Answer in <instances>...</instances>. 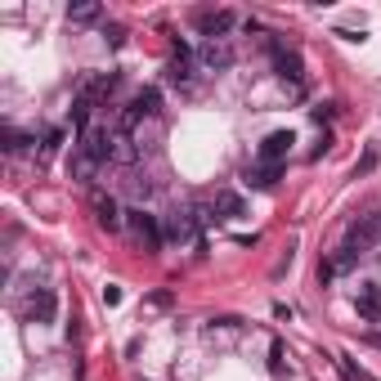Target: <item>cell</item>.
Masks as SVG:
<instances>
[{
	"label": "cell",
	"instance_id": "6da1fadb",
	"mask_svg": "<svg viewBox=\"0 0 381 381\" xmlns=\"http://www.w3.org/2000/svg\"><path fill=\"white\" fill-rule=\"evenodd\" d=\"M126 229L139 238V247H144V251H161V242H166V229H161V215L144 211V206H130V211H126Z\"/></svg>",
	"mask_w": 381,
	"mask_h": 381
},
{
	"label": "cell",
	"instance_id": "7a4b0ae2",
	"mask_svg": "<svg viewBox=\"0 0 381 381\" xmlns=\"http://www.w3.org/2000/svg\"><path fill=\"white\" fill-rule=\"evenodd\" d=\"M76 152H81L85 161H94V166H103V161L117 157V135H112L108 126H90L85 135H76Z\"/></svg>",
	"mask_w": 381,
	"mask_h": 381
},
{
	"label": "cell",
	"instance_id": "3957f363",
	"mask_svg": "<svg viewBox=\"0 0 381 381\" xmlns=\"http://www.w3.org/2000/svg\"><path fill=\"white\" fill-rule=\"evenodd\" d=\"M269 54H274V76H278V81H287L292 90H301V81H305L301 54H296V50H283L278 41H269Z\"/></svg>",
	"mask_w": 381,
	"mask_h": 381
},
{
	"label": "cell",
	"instance_id": "277c9868",
	"mask_svg": "<svg viewBox=\"0 0 381 381\" xmlns=\"http://www.w3.org/2000/svg\"><path fill=\"white\" fill-rule=\"evenodd\" d=\"M23 314L32 323H54V314H59V296H54V287H36L32 296H27Z\"/></svg>",
	"mask_w": 381,
	"mask_h": 381
},
{
	"label": "cell",
	"instance_id": "5b68a950",
	"mask_svg": "<svg viewBox=\"0 0 381 381\" xmlns=\"http://www.w3.org/2000/svg\"><path fill=\"white\" fill-rule=\"evenodd\" d=\"M197 32L206 36V41H220V36H229V27H233V14L229 9H197Z\"/></svg>",
	"mask_w": 381,
	"mask_h": 381
},
{
	"label": "cell",
	"instance_id": "8992f818",
	"mask_svg": "<svg viewBox=\"0 0 381 381\" xmlns=\"http://www.w3.org/2000/svg\"><path fill=\"white\" fill-rule=\"evenodd\" d=\"M94 220H99V229L117 233V229L126 224V211H121V202L112 193H99V197H94Z\"/></svg>",
	"mask_w": 381,
	"mask_h": 381
},
{
	"label": "cell",
	"instance_id": "52a82bcc",
	"mask_svg": "<svg viewBox=\"0 0 381 381\" xmlns=\"http://www.w3.org/2000/svg\"><path fill=\"white\" fill-rule=\"evenodd\" d=\"M292 144H296V135H292V130H269V135L260 139V161H283L292 152Z\"/></svg>",
	"mask_w": 381,
	"mask_h": 381
},
{
	"label": "cell",
	"instance_id": "ba28073f",
	"mask_svg": "<svg viewBox=\"0 0 381 381\" xmlns=\"http://www.w3.org/2000/svg\"><path fill=\"white\" fill-rule=\"evenodd\" d=\"M355 310H359V319H364V323H377L381 319V283H359Z\"/></svg>",
	"mask_w": 381,
	"mask_h": 381
},
{
	"label": "cell",
	"instance_id": "9c48e42d",
	"mask_svg": "<svg viewBox=\"0 0 381 381\" xmlns=\"http://www.w3.org/2000/svg\"><path fill=\"white\" fill-rule=\"evenodd\" d=\"M161 229H166L170 242H188V238L197 233V220H193V206L188 211H170L166 220H161Z\"/></svg>",
	"mask_w": 381,
	"mask_h": 381
},
{
	"label": "cell",
	"instance_id": "30bf717a",
	"mask_svg": "<svg viewBox=\"0 0 381 381\" xmlns=\"http://www.w3.org/2000/svg\"><path fill=\"white\" fill-rule=\"evenodd\" d=\"M377 233H381V224H377V215H364V220H355L350 224V233H346V242L355 247V251H368V247L377 242Z\"/></svg>",
	"mask_w": 381,
	"mask_h": 381
},
{
	"label": "cell",
	"instance_id": "8fae6325",
	"mask_svg": "<svg viewBox=\"0 0 381 381\" xmlns=\"http://www.w3.org/2000/svg\"><path fill=\"white\" fill-rule=\"evenodd\" d=\"M283 179V161H265V166H247L242 184L247 188H274Z\"/></svg>",
	"mask_w": 381,
	"mask_h": 381
},
{
	"label": "cell",
	"instance_id": "7c38bea8",
	"mask_svg": "<svg viewBox=\"0 0 381 381\" xmlns=\"http://www.w3.org/2000/svg\"><path fill=\"white\" fill-rule=\"evenodd\" d=\"M157 112H161V90H157V85H144V90L135 94V103H130L126 117L139 121V117H157Z\"/></svg>",
	"mask_w": 381,
	"mask_h": 381
},
{
	"label": "cell",
	"instance_id": "4fadbf2b",
	"mask_svg": "<svg viewBox=\"0 0 381 381\" xmlns=\"http://www.w3.org/2000/svg\"><path fill=\"white\" fill-rule=\"evenodd\" d=\"M197 63H202L206 72H224L229 63H233V54H229V50H224L220 41H206L202 50H197Z\"/></svg>",
	"mask_w": 381,
	"mask_h": 381
},
{
	"label": "cell",
	"instance_id": "5bb4252c",
	"mask_svg": "<svg viewBox=\"0 0 381 381\" xmlns=\"http://www.w3.org/2000/svg\"><path fill=\"white\" fill-rule=\"evenodd\" d=\"M215 211H220V215H242L247 202L233 193V188H220V193H215Z\"/></svg>",
	"mask_w": 381,
	"mask_h": 381
},
{
	"label": "cell",
	"instance_id": "9a60e30c",
	"mask_svg": "<svg viewBox=\"0 0 381 381\" xmlns=\"http://www.w3.org/2000/svg\"><path fill=\"white\" fill-rule=\"evenodd\" d=\"M166 81H170V85H179V90H188V85H193V63H175V59H170Z\"/></svg>",
	"mask_w": 381,
	"mask_h": 381
},
{
	"label": "cell",
	"instance_id": "2e32d148",
	"mask_svg": "<svg viewBox=\"0 0 381 381\" xmlns=\"http://www.w3.org/2000/svg\"><path fill=\"white\" fill-rule=\"evenodd\" d=\"M68 175L76 179V184H90V175H94V161H85L81 152H72V157H68Z\"/></svg>",
	"mask_w": 381,
	"mask_h": 381
},
{
	"label": "cell",
	"instance_id": "e0dca14e",
	"mask_svg": "<svg viewBox=\"0 0 381 381\" xmlns=\"http://www.w3.org/2000/svg\"><path fill=\"white\" fill-rule=\"evenodd\" d=\"M193 220H197V229H211V224H220L224 215L215 211V202H193Z\"/></svg>",
	"mask_w": 381,
	"mask_h": 381
},
{
	"label": "cell",
	"instance_id": "ac0fdd59",
	"mask_svg": "<svg viewBox=\"0 0 381 381\" xmlns=\"http://www.w3.org/2000/svg\"><path fill=\"white\" fill-rule=\"evenodd\" d=\"M359 256H364V251H355V247H337V256H332V260H337V274H346V269H355V265H359Z\"/></svg>",
	"mask_w": 381,
	"mask_h": 381
},
{
	"label": "cell",
	"instance_id": "d6986e66",
	"mask_svg": "<svg viewBox=\"0 0 381 381\" xmlns=\"http://www.w3.org/2000/svg\"><path fill=\"white\" fill-rule=\"evenodd\" d=\"M170 59L175 63H193V45H188L184 36H170Z\"/></svg>",
	"mask_w": 381,
	"mask_h": 381
},
{
	"label": "cell",
	"instance_id": "ffe728a7",
	"mask_svg": "<svg viewBox=\"0 0 381 381\" xmlns=\"http://www.w3.org/2000/svg\"><path fill=\"white\" fill-rule=\"evenodd\" d=\"M99 36H103V45H112V50H117V45L126 41V27H121V23H103Z\"/></svg>",
	"mask_w": 381,
	"mask_h": 381
},
{
	"label": "cell",
	"instance_id": "44dd1931",
	"mask_svg": "<svg viewBox=\"0 0 381 381\" xmlns=\"http://www.w3.org/2000/svg\"><path fill=\"white\" fill-rule=\"evenodd\" d=\"M269 368H274V373H283V368H287V346H283L278 337L269 341Z\"/></svg>",
	"mask_w": 381,
	"mask_h": 381
},
{
	"label": "cell",
	"instance_id": "7402d4cb",
	"mask_svg": "<svg viewBox=\"0 0 381 381\" xmlns=\"http://www.w3.org/2000/svg\"><path fill=\"white\" fill-rule=\"evenodd\" d=\"M99 14H103L99 5H72V9H68V18H72V23H94Z\"/></svg>",
	"mask_w": 381,
	"mask_h": 381
},
{
	"label": "cell",
	"instance_id": "603a6c76",
	"mask_svg": "<svg viewBox=\"0 0 381 381\" xmlns=\"http://www.w3.org/2000/svg\"><path fill=\"white\" fill-rule=\"evenodd\" d=\"M27 144H32V139H27L23 130H14V126L5 130V152H18V148H27Z\"/></svg>",
	"mask_w": 381,
	"mask_h": 381
},
{
	"label": "cell",
	"instance_id": "cb8c5ba5",
	"mask_svg": "<svg viewBox=\"0 0 381 381\" xmlns=\"http://www.w3.org/2000/svg\"><path fill=\"white\" fill-rule=\"evenodd\" d=\"M310 117L323 126V121H332V117H337V103H319V108H310Z\"/></svg>",
	"mask_w": 381,
	"mask_h": 381
},
{
	"label": "cell",
	"instance_id": "d4e9b609",
	"mask_svg": "<svg viewBox=\"0 0 381 381\" xmlns=\"http://www.w3.org/2000/svg\"><path fill=\"white\" fill-rule=\"evenodd\" d=\"M341 359H346V373H350V377H355V381H377V377H368V373H364V368H359V364H355V359H350V355H341Z\"/></svg>",
	"mask_w": 381,
	"mask_h": 381
},
{
	"label": "cell",
	"instance_id": "484cf974",
	"mask_svg": "<svg viewBox=\"0 0 381 381\" xmlns=\"http://www.w3.org/2000/svg\"><path fill=\"white\" fill-rule=\"evenodd\" d=\"M337 278V260H319V283H332Z\"/></svg>",
	"mask_w": 381,
	"mask_h": 381
},
{
	"label": "cell",
	"instance_id": "4316f807",
	"mask_svg": "<svg viewBox=\"0 0 381 381\" xmlns=\"http://www.w3.org/2000/svg\"><path fill=\"white\" fill-rule=\"evenodd\" d=\"M103 305H108V310H112V305H121V287H117V283L103 287Z\"/></svg>",
	"mask_w": 381,
	"mask_h": 381
},
{
	"label": "cell",
	"instance_id": "83f0119b",
	"mask_svg": "<svg viewBox=\"0 0 381 381\" xmlns=\"http://www.w3.org/2000/svg\"><path fill=\"white\" fill-rule=\"evenodd\" d=\"M373 166H377V152L368 148V152H364V161H359V166H355V175H368V170H373Z\"/></svg>",
	"mask_w": 381,
	"mask_h": 381
},
{
	"label": "cell",
	"instance_id": "f1b7e54d",
	"mask_svg": "<svg viewBox=\"0 0 381 381\" xmlns=\"http://www.w3.org/2000/svg\"><path fill=\"white\" fill-rule=\"evenodd\" d=\"M59 144H63V130H50V135H45V152H54Z\"/></svg>",
	"mask_w": 381,
	"mask_h": 381
},
{
	"label": "cell",
	"instance_id": "f546056e",
	"mask_svg": "<svg viewBox=\"0 0 381 381\" xmlns=\"http://www.w3.org/2000/svg\"><path fill=\"white\" fill-rule=\"evenodd\" d=\"M148 305H157V310H166V305H170V292H152V296H148Z\"/></svg>",
	"mask_w": 381,
	"mask_h": 381
},
{
	"label": "cell",
	"instance_id": "4dcf8cb0",
	"mask_svg": "<svg viewBox=\"0 0 381 381\" xmlns=\"http://www.w3.org/2000/svg\"><path fill=\"white\" fill-rule=\"evenodd\" d=\"M373 346H381V337H373Z\"/></svg>",
	"mask_w": 381,
	"mask_h": 381
}]
</instances>
